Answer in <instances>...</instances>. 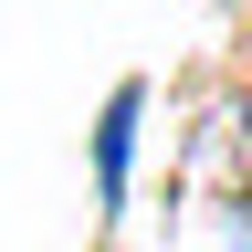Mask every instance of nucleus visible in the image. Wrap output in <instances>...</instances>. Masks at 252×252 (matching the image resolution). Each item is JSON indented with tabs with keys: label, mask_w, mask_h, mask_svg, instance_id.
Returning <instances> with one entry per match:
<instances>
[{
	"label": "nucleus",
	"mask_w": 252,
	"mask_h": 252,
	"mask_svg": "<svg viewBox=\"0 0 252 252\" xmlns=\"http://www.w3.org/2000/svg\"><path fill=\"white\" fill-rule=\"evenodd\" d=\"M126 126H137V84L116 94V116H105V147H94V158H105V189L126 179Z\"/></svg>",
	"instance_id": "1"
}]
</instances>
